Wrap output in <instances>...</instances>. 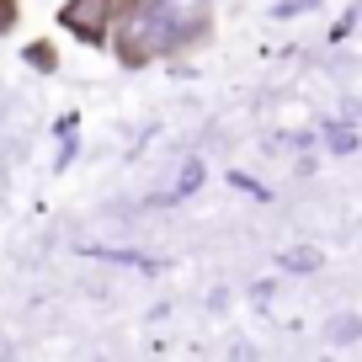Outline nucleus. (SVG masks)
I'll return each mask as SVG.
<instances>
[{
    "instance_id": "7ed1b4c3",
    "label": "nucleus",
    "mask_w": 362,
    "mask_h": 362,
    "mask_svg": "<svg viewBox=\"0 0 362 362\" xmlns=\"http://www.w3.org/2000/svg\"><path fill=\"white\" fill-rule=\"evenodd\" d=\"M288 267H315V250H293V256H283Z\"/></svg>"
},
{
    "instance_id": "20e7f679",
    "label": "nucleus",
    "mask_w": 362,
    "mask_h": 362,
    "mask_svg": "<svg viewBox=\"0 0 362 362\" xmlns=\"http://www.w3.org/2000/svg\"><path fill=\"white\" fill-rule=\"evenodd\" d=\"M0 22H11V0H0Z\"/></svg>"
},
{
    "instance_id": "f257e3e1",
    "label": "nucleus",
    "mask_w": 362,
    "mask_h": 362,
    "mask_svg": "<svg viewBox=\"0 0 362 362\" xmlns=\"http://www.w3.org/2000/svg\"><path fill=\"white\" fill-rule=\"evenodd\" d=\"M203 33H208V0H128V11L112 16V27H107L128 69L181 54Z\"/></svg>"
},
{
    "instance_id": "f03ea898",
    "label": "nucleus",
    "mask_w": 362,
    "mask_h": 362,
    "mask_svg": "<svg viewBox=\"0 0 362 362\" xmlns=\"http://www.w3.org/2000/svg\"><path fill=\"white\" fill-rule=\"evenodd\" d=\"M64 27L86 43H107V27H112V0H69L64 6Z\"/></svg>"
}]
</instances>
